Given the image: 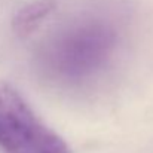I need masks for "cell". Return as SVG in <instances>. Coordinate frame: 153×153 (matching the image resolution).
<instances>
[{
    "label": "cell",
    "instance_id": "obj_1",
    "mask_svg": "<svg viewBox=\"0 0 153 153\" xmlns=\"http://www.w3.org/2000/svg\"><path fill=\"white\" fill-rule=\"evenodd\" d=\"M117 46L116 30L104 21L88 19L67 25L48 37L37 52L39 70L52 80L74 83L95 76Z\"/></svg>",
    "mask_w": 153,
    "mask_h": 153
},
{
    "label": "cell",
    "instance_id": "obj_2",
    "mask_svg": "<svg viewBox=\"0 0 153 153\" xmlns=\"http://www.w3.org/2000/svg\"><path fill=\"white\" fill-rule=\"evenodd\" d=\"M0 149L4 153H70L64 138L6 82H0Z\"/></svg>",
    "mask_w": 153,
    "mask_h": 153
},
{
    "label": "cell",
    "instance_id": "obj_3",
    "mask_svg": "<svg viewBox=\"0 0 153 153\" xmlns=\"http://www.w3.org/2000/svg\"><path fill=\"white\" fill-rule=\"evenodd\" d=\"M56 0H31L25 3L12 19V30L16 36L25 37L31 34L52 12L56 9Z\"/></svg>",
    "mask_w": 153,
    "mask_h": 153
}]
</instances>
